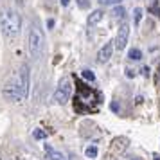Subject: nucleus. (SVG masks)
<instances>
[{
  "instance_id": "obj_1",
  "label": "nucleus",
  "mask_w": 160,
  "mask_h": 160,
  "mask_svg": "<svg viewBox=\"0 0 160 160\" xmlns=\"http://www.w3.org/2000/svg\"><path fill=\"white\" fill-rule=\"evenodd\" d=\"M4 97L8 101H13V102H18L25 99L27 94H29V67L27 65H22L20 72L13 76V79L6 83L4 87Z\"/></svg>"
},
{
  "instance_id": "obj_2",
  "label": "nucleus",
  "mask_w": 160,
  "mask_h": 160,
  "mask_svg": "<svg viewBox=\"0 0 160 160\" xmlns=\"http://www.w3.org/2000/svg\"><path fill=\"white\" fill-rule=\"evenodd\" d=\"M0 29L8 38L18 36V32L22 29V18L20 15L13 9H4L0 11Z\"/></svg>"
},
{
  "instance_id": "obj_3",
  "label": "nucleus",
  "mask_w": 160,
  "mask_h": 160,
  "mask_svg": "<svg viewBox=\"0 0 160 160\" xmlns=\"http://www.w3.org/2000/svg\"><path fill=\"white\" fill-rule=\"evenodd\" d=\"M42 51H43V34H42V31L38 29L36 25H31V29H29V52H31V56L34 59L40 58Z\"/></svg>"
},
{
  "instance_id": "obj_4",
  "label": "nucleus",
  "mask_w": 160,
  "mask_h": 160,
  "mask_svg": "<svg viewBox=\"0 0 160 160\" xmlns=\"http://www.w3.org/2000/svg\"><path fill=\"white\" fill-rule=\"evenodd\" d=\"M70 94H72V79L70 78H63V79L59 81L56 92H54V101L58 102V104H65L68 101Z\"/></svg>"
},
{
  "instance_id": "obj_5",
  "label": "nucleus",
  "mask_w": 160,
  "mask_h": 160,
  "mask_svg": "<svg viewBox=\"0 0 160 160\" xmlns=\"http://www.w3.org/2000/svg\"><path fill=\"white\" fill-rule=\"evenodd\" d=\"M128 38H130V25L128 23H121L119 31H117V38H115V49L122 51L126 43H128Z\"/></svg>"
},
{
  "instance_id": "obj_6",
  "label": "nucleus",
  "mask_w": 160,
  "mask_h": 160,
  "mask_svg": "<svg viewBox=\"0 0 160 160\" xmlns=\"http://www.w3.org/2000/svg\"><path fill=\"white\" fill-rule=\"evenodd\" d=\"M115 42H108V43H104L99 49V52H97V61L99 63H106L110 58H112V54H113V49H115Z\"/></svg>"
},
{
  "instance_id": "obj_7",
  "label": "nucleus",
  "mask_w": 160,
  "mask_h": 160,
  "mask_svg": "<svg viewBox=\"0 0 160 160\" xmlns=\"http://www.w3.org/2000/svg\"><path fill=\"white\" fill-rule=\"evenodd\" d=\"M102 20V11H94L88 15V25H95Z\"/></svg>"
},
{
  "instance_id": "obj_8",
  "label": "nucleus",
  "mask_w": 160,
  "mask_h": 160,
  "mask_svg": "<svg viewBox=\"0 0 160 160\" xmlns=\"http://www.w3.org/2000/svg\"><path fill=\"white\" fill-rule=\"evenodd\" d=\"M47 155H49V158H51V160H65V157H63L59 151L52 149L51 146H47Z\"/></svg>"
},
{
  "instance_id": "obj_9",
  "label": "nucleus",
  "mask_w": 160,
  "mask_h": 160,
  "mask_svg": "<svg viewBox=\"0 0 160 160\" xmlns=\"http://www.w3.org/2000/svg\"><path fill=\"white\" fill-rule=\"evenodd\" d=\"M112 15H113V18H115V20H122L124 16H126V9H124L122 6H117V8H113Z\"/></svg>"
},
{
  "instance_id": "obj_10",
  "label": "nucleus",
  "mask_w": 160,
  "mask_h": 160,
  "mask_svg": "<svg viewBox=\"0 0 160 160\" xmlns=\"http://www.w3.org/2000/svg\"><path fill=\"white\" fill-rule=\"evenodd\" d=\"M128 58H130V59H133V61H137V59H140V58H142V52L138 51V49H131V51L128 52Z\"/></svg>"
},
{
  "instance_id": "obj_11",
  "label": "nucleus",
  "mask_w": 160,
  "mask_h": 160,
  "mask_svg": "<svg viewBox=\"0 0 160 160\" xmlns=\"http://www.w3.org/2000/svg\"><path fill=\"white\" fill-rule=\"evenodd\" d=\"M32 137L36 138V140H43V138H47V133L43 130H40V128H36V130L32 131Z\"/></svg>"
},
{
  "instance_id": "obj_12",
  "label": "nucleus",
  "mask_w": 160,
  "mask_h": 160,
  "mask_svg": "<svg viewBox=\"0 0 160 160\" xmlns=\"http://www.w3.org/2000/svg\"><path fill=\"white\" fill-rule=\"evenodd\" d=\"M133 16H135V25H138V23H140V20H142V9H140V8H135V11H133Z\"/></svg>"
},
{
  "instance_id": "obj_13",
  "label": "nucleus",
  "mask_w": 160,
  "mask_h": 160,
  "mask_svg": "<svg viewBox=\"0 0 160 160\" xmlns=\"http://www.w3.org/2000/svg\"><path fill=\"white\" fill-rule=\"evenodd\" d=\"M87 157H90V158H94V157H97V148L95 146H88L87 148Z\"/></svg>"
},
{
  "instance_id": "obj_14",
  "label": "nucleus",
  "mask_w": 160,
  "mask_h": 160,
  "mask_svg": "<svg viewBox=\"0 0 160 160\" xmlns=\"http://www.w3.org/2000/svg\"><path fill=\"white\" fill-rule=\"evenodd\" d=\"M81 76H83L85 79H88V81H94L95 79V76L92 74V70H83V72H81Z\"/></svg>"
},
{
  "instance_id": "obj_15",
  "label": "nucleus",
  "mask_w": 160,
  "mask_h": 160,
  "mask_svg": "<svg viewBox=\"0 0 160 160\" xmlns=\"http://www.w3.org/2000/svg\"><path fill=\"white\" fill-rule=\"evenodd\" d=\"M102 6H119L121 4V0H99Z\"/></svg>"
},
{
  "instance_id": "obj_16",
  "label": "nucleus",
  "mask_w": 160,
  "mask_h": 160,
  "mask_svg": "<svg viewBox=\"0 0 160 160\" xmlns=\"http://www.w3.org/2000/svg\"><path fill=\"white\" fill-rule=\"evenodd\" d=\"M78 6L81 9H88L90 8V0H78Z\"/></svg>"
},
{
  "instance_id": "obj_17",
  "label": "nucleus",
  "mask_w": 160,
  "mask_h": 160,
  "mask_svg": "<svg viewBox=\"0 0 160 160\" xmlns=\"http://www.w3.org/2000/svg\"><path fill=\"white\" fill-rule=\"evenodd\" d=\"M15 2H16L18 8H23V6H25V0H15Z\"/></svg>"
},
{
  "instance_id": "obj_18",
  "label": "nucleus",
  "mask_w": 160,
  "mask_h": 160,
  "mask_svg": "<svg viewBox=\"0 0 160 160\" xmlns=\"http://www.w3.org/2000/svg\"><path fill=\"white\" fill-rule=\"evenodd\" d=\"M47 27H49V29H52V27H54V20H49V22H47Z\"/></svg>"
},
{
  "instance_id": "obj_19",
  "label": "nucleus",
  "mask_w": 160,
  "mask_h": 160,
  "mask_svg": "<svg viewBox=\"0 0 160 160\" xmlns=\"http://www.w3.org/2000/svg\"><path fill=\"white\" fill-rule=\"evenodd\" d=\"M68 4H70V0H61V6H63V8H67Z\"/></svg>"
},
{
  "instance_id": "obj_20",
  "label": "nucleus",
  "mask_w": 160,
  "mask_h": 160,
  "mask_svg": "<svg viewBox=\"0 0 160 160\" xmlns=\"http://www.w3.org/2000/svg\"><path fill=\"white\" fill-rule=\"evenodd\" d=\"M158 81H160V70H158Z\"/></svg>"
},
{
  "instance_id": "obj_21",
  "label": "nucleus",
  "mask_w": 160,
  "mask_h": 160,
  "mask_svg": "<svg viewBox=\"0 0 160 160\" xmlns=\"http://www.w3.org/2000/svg\"><path fill=\"white\" fill-rule=\"evenodd\" d=\"M155 158H157V160H160V157H155Z\"/></svg>"
},
{
  "instance_id": "obj_22",
  "label": "nucleus",
  "mask_w": 160,
  "mask_h": 160,
  "mask_svg": "<svg viewBox=\"0 0 160 160\" xmlns=\"http://www.w3.org/2000/svg\"><path fill=\"white\" fill-rule=\"evenodd\" d=\"M133 160H138V158H133Z\"/></svg>"
}]
</instances>
